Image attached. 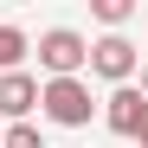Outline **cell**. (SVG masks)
I'll return each mask as SVG.
<instances>
[{"instance_id": "6da1fadb", "label": "cell", "mask_w": 148, "mask_h": 148, "mask_svg": "<svg viewBox=\"0 0 148 148\" xmlns=\"http://www.w3.org/2000/svg\"><path fill=\"white\" fill-rule=\"evenodd\" d=\"M39 116L58 122V129H90L97 97H90L84 77H45V84H39Z\"/></svg>"}, {"instance_id": "7a4b0ae2", "label": "cell", "mask_w": 148, "mask_h": 148, "mask_svg": "<svg viewBox=\"0 0 148 148\" xmlns=\"http://www.w3.org/2000/svg\"><path fill=\"white\" fill-rule=\"evenodd\" d=\"M39 71L45 77H77V71L90 64V39L84 32H71V26H52V32H39Z\"/></svg>"}, {"instance_id": "3957f363", "label": "cell", "mask_w": 148, "mask_h": 148, "mask_svg": "<svg viewBox=\"0 0 148 148\" xmlns=\"http://www.w3.org/2000/svg\"><path fill=\"white\" fill-rule=\"evenodd\" d=\"M135 45L129 39H122V32H103V39H90V71H97V77H110V84H129L135 77Z\"/></svg>"}, {"instance_id": "277c9868", "label": "cell", "mask_w": 148, "mask_h": 148, "mask_svg": "<svg viewBox=\"0 0 148 148\" xmlns=\"http://www.w3.org/2000/svg\"><path fill=\"white\" fill-rule=\"evenodd\" d=\"M97 110H103V122H110L116 135H129V142H135V129H142V116H148V97H142L135 84H116V90H110V97H103Z\"/></svg>"}, {"instance_id": "5b68a950", "label": "cell", "mask_w": 148, "mask_h": 148, "mask_svg": "<svg viewBox=\"0 0 148 148\" xmlns=\"http://www.w3.org/2000/svg\"><path fill=\"white\" fill-rule=\"evenodd\" d=\"M39 110V77L32 71H7V77H0V116L7 122H26Z\"/></svg>"}, {"instance_id": "8992f818", "label": "cell", "mask_w": 148, "mask_h": 148, "mask_svg": "<svg viewBox=\"0 0 148 148\" xmlns=\"http://www.w3.org/2000/svg\"><path fill=\"white\" fill-rule=\"evenodd\" d=\"M32 52V39L19 32V26H0V77H7V71H19V58Z\"/></svg>"}, {"instance_id": "52a82bcc", "label": "cell", "mask_w": 148, "mask_h": 148, "mask_svg": "<svg viewBox=\"0 0 148 148\" xmlns=\"http://www.w3.org/2000/svg\"><path fill=\"white\" fill-rule=\"evenodd\" d=\"M90 13H97V19H103V26H110V32H116V26H122V19H129L135 7H129V0H90Z\"/></svg>"}, {"instance_id": "ba28073f", "label": "cell", "mask_w": 148, "mask_h": 148, "mask_svg": "<svg viewBox=\"0 0 148 148\" xmlns=\"http://www.w3.org/2000/svg\"><path fill=\"white\" fill-rule=\"evenodd\" d=\"M0 148H45V135L32 129V122H13V129L0 135Z\"/></svg>"}, {"instance_id": "9c48e42d", "label": "cell", "mask_w": 148, "mask_h": 148, "mask_svg": "<svg viewBox=\"0 0 148 148\" xmlns=\"http://www.w3.org/2000/svg\"><path fill=\"white\" fill-rule=\"evenodd\" d=\"M135 142H142V148H148V116H142V129H135Z\"/></svg>"}, {"instance_id": "30bf717a", "label": "cell", "mask_w": 148, "mask_h": 148, "mask_svg": "<svg viewBox=\"0 0 148 148\" xmlns=\"http://www.w3.org/2000/svg\"><path fill=\"white\" fill-rule=\"evenodd\" d=\"M142 97H148V64H142Z\"/></svg>"}]
</instances>
